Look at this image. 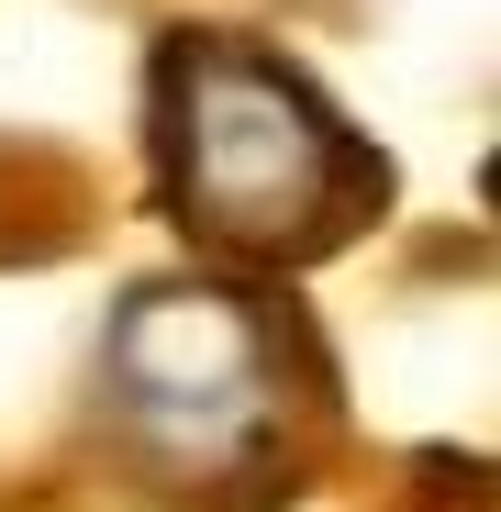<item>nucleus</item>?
I'll return each instance as SVG.
<instances>
[{
	"mask_svg": "<svg viewBox=\"0 0 501 512\" xmlns=\"http://www.w3.org/2000/svg\"><path fill=\"white\" fill-rule=\"evenodd\" d=\"M334 368L279 290L245 279H156L112 312L101 346V435L123 479L167 512H279L323 457Z\"/></svg>",
	"mask_w": 501,
	"mask_h": 512,
	"instance_id": "1",
	"label": "nucleus"
},
{
	"mask_svg": "<svg viewBox=\"0 0 501 512\" xmlns=\"http://www.w3.org/2000/svg\"><path fill=\"white\" fill-rule=\"evenodd\" d=\"M156 212L223 268H312L390 212L379 145L245 34H167L145 67Z\"/></svg>",
	"mask_w": 501,
	"mask_h": 512,
	"instance_id": "2",
	"label": "nucleus"
}]
</instances>
